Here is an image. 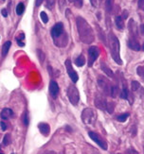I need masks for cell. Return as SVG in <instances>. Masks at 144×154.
I'll use <instances>...</instances> for the list:
<instances>
[{"label":"cell","mask_w":144,"mask_h":154,"mask_svg":"<svg viewBox=\"0 0 144 154\" xmlns=\"http://www.w3.org/2000/svg\"><path fill=\"white\" fill-rule=\"evenodd\" d=\"M76 23H77V29H78L81 41L87 45L93 43L95 41L94 31L90 25L86 22V20L84 19L83 17L78 16L76 19Z\"/></svg>","instance_id":"obj_1"},{"label":"cell","mask_w":144,"mask_h":154,"mask_svg":"<svg viewBox=\"0 0 144 154\" xmlns=\"http://www.w3.org/2000/svg\"><path fill=\"white\" fill-rule=\"evenodd\" d=\"M108 40H109V48H110V52H111L113 60L118 64L121 65L122 61L120 55V42H119L118 37H117L113 32H110L108 35Z\"/></svg>","instance_id":"obj_2"},{"label":"cell","mask_w":144,"mask_h":154,"mask_svg":"<svg viewBox=\"0 0 144 154\" xmlns=\"http://www.w3.org/2000/svg\"><path fill=\"white\" fill-rule=\"evenodd\" d=\"M82 120L86 126H94L97 120V112L91 108H85L82 112Z\"/></svg>","instance_id":"obj_3"},{"label":"cell","mask_w":144,"mask_h":154,"mask_svg":"<svg viewBox=\"0 0 144 154\" xmlns=\"http://www.w3.org/2000/svg\"><path fill=\"white\" fill-rule=\"evenodd\" d=\"M67 97L70 103L73 106H77L80 101V94L79 90L75 85H69L67 88Z\"/></svg>","instance_id":"obj_4"},{"label":"cell","mask_w":144,"mask_h":154,"mask_svg":"<svg viewBox=\"0 0 144 154\" xmlns=\"http://www.w3.org/2000/svg\"><path fill=\"white\" fill-rule=\"evenodd\" d=\"M66 35L65 29H64V24L62 22H59L53 26V28L51 29V37L53 38L54 42H57L58 39L62 36Z\"/></svg>","instance_id":"obj_5"},{"label":"cell","mask_w":144,"mask_h":154,"mask_svg":"<svg viewBox=\"0 0 144 154\" xmlns=\"http://www.w3.org/2000/svg\"><path fill=\"white\" fill-rule=\"evenodd\" d=\"M88 136L90 137L91 140H93V141L96 144H97L101 149H102L104 150H106L108 149V144H107V142L100 134H98V133H96L94 131H89L88 132Z\"/></svg>","instance_id":"obj_6"},{"label":"cell","mask_w":144,"mask_h":154,"mask_svg":"<svg viewBox=\"0 0 144 154\" xmlns=\"http://www.w3.org/2000/svg\"><path fill=\"white\" fill-rule=\"evenodd\" d=\"M100 55V51H99V48L97 46H90L88 49V66L89 67H91V66L94 64L95 61L98 59Z\"/></svg>","instance_id":"obj_7"},{"label":"cell","mask_w":144,"mask_h":154,"mask_svg":"<svg viewBox=\"0 0 144 154\" xmlns=\"http://www.w3.org/2000/svg\"><path fill=\"white\" fill-rule=\"evenodd\" d=\"M65 64H66V72H67L68 76H69V78L71 79V80H72L74 83H76L78 82V79H79V76H78L77 73H76V71L73 69L71 61H70L69 59H67L66 61V63Z\"/></svg>","instance_id":"obj_8"},{"label":"cell","mask_w":144,"mask_h":154,"mask_svg":"<svg viewBox=\"0 0 144 154\" xmlns=\"http://www.w3.org/2000/svg\"><path fill=\"white\" fill-rule=\"evenodd\" d=\"M98 84L105 93L110 94V91H111V88H112L113 85L110 83L109 79H107L106 78L102 77V76H99L98 77Z\"/></svg>","instance_id":"obj_9"},{"label":"cell","mask_w":144,"mask_h":154,"mask_svg":"<svg viewBox=\"0 0 144 154\" xmlns=\"http://www.w3.org/2000/svg\"><path fill=\"white\" fill-rule=\"evenodd\" d=\"M49 91H50V95L53 97V98H56L59 95V85L56 82H54V80H51L50 83V88H49Z\"/></svg>","instance_id":"obj_10"},{"label":"cell","mask_w":144,"mask_h":154,"mask_svg":"<svg viewBox=\"0 0 144 154\" xmlns=\"http://www.w3.org/2000/svg\"><path fill=\"white\" fill-rule=\"evenodd\" d=\"M95 105L97 108L101 109V110H106V105H107V101L105 100V98L104 97H101L100 95H97L95 97Z\"/></svg>","instance_id":"obj_11"},{"label":"cell","mask_w":144,"mask_h":154,"mask_svg":"<svg viewBox=\"0 0 144 154\" xmlns=\"http://www.w3.org/2000/svg\"><path fill=\"white\" fill-rule=\"evenodd\" d=\"M127 45H128V48H129L130 49L134 50V51H139V50L141 49L140 45H139V42L136 40V38H134V37H131V38H130V39L128 40Z\"/></svg>","instance_id":"obj_12"},{"label":"cell","mask_w":144,"mask_h":154,"mask_svg":"<svg viewBox=\"0 0 144 154\" xmlns=\"http://www.w3.org/2000/svg\"><path fill=\"white\" fill-rule=\"evenodd\" d=\"M38 129L40 131V132L42 133L44 136H49L50 132V127L47 123H39L38 124Z\"/></svg>","instance_id":"obj_13"},{"label":"cell","mask_w":144,"mask_h":154,"mask_svg":"<svg viewBox=\"0 0 144 154\" xmlns=\"http://www.w3.org/2000/svg\"><path fill=\"white\" fill-rule=\"evenodd\" d=\"M13 116H14V113H13V112L9 109V108H5L1 111V113H0V116H1L2 119L4 120H8L11 117H13Z\"/></svg>","instance_id":"obj_14"},{"label":"cell","mask_w":144,"mask_h":154,"mask_svg":"<svg viewBox=\"0 0 144 154\" xmlns=\"http://www.w3.org/2000/svg\"><path fill=\"white\" fill-rule=\"evenodd\" d=\"M129 29L130 31H131V35L132 37L134 38H136L138 37V30H136V25L135 24V21L133 19L130 20V22H129Z\"/></svg>","instance_id":"obj_15"},{"label":"cell","mask_w":144,"mask_h":154,"mask_svg":"<svg viewBox=\"0 0 144 154\" xmlns=\"http://www.w3.org/2000/svg\"><path fill=\"white\" fill-rule=\"evenodd\" d=\"M101 70L104 71L105 74H106V76H108V77H110V78H113L114 77V74H113V72H112V70L109 68V66L104 63V62H101Z\"/></svg>","instance_id":"obj_16"},{"label":"cell","mask_w":144,"mask_h":154,"mask_svg":"<svg viewBox=\"0 0 144 154\" xmlns=\"http://www.w3.org/2000/svg\"><path fill=\"white\" fill-rule=\"evenodd\" d=\"M115 22H116V26L118 28V29H124V21H123L122 16H117L115 18Z\"/></svg>","instance_id":"obj_17"},{"label":"cell","mask_w":144,"mask_h":154,"mask_svg":"<svg viewBox=\"0 0 144 154\" xmlns=\"http://www.w3.org/2000/svg\"><path fill=\"white\" fill-rule=\"evenodd\" d=\"M11 41H7L4 43L3 46H2V56H6L8 54V52L11 48Z\"/></svg>","instance_id":"obj_18"},{"label":"cell","mask_w":144,"mask_h":154,"mask_svg":"<svg viewBox=\"0 0 144 154\" xmlns=\"http://www.w3.org/2000/svg\"><path fill=\"white\" fill-rule=\"evenodd\" d=\"M75 63H76L77 66H79V67H82L83 65H85V58L84 55H80L76 60H75Z\"/></svg>","instance_id":"obj_19"},{"label":"cell","mask_w":144,"mask_h":154,"mask_svg":"<svg viewBox=\"0 0 144 154\" xmlns=\"http://www.w3.org/2000/svg\"><path fill=\"white\" fill-rule=\"evenodd\" d=\"M113 4L114 0H105V9L108 13H111L113 10Z\"/></svg>","instance_id":"obj_20"},{"label":"cell","mask_w":144,"mask_h":154,"mask_svg":"<svg viewBox=\"0 0 144 154\" xmlns=\"http://www.w3.org/2000/svg\"><path fill=\"white\" fill-rule=\"evenodd\" d=\"M24 39H25V34L23 32H21L20 34L16 37V42L18 44L19 46H25V43H24Z\"/></svg>","instance_id":"obj_21"},{"label":"cell","mask_w":144,"mask_h":154,"mask_svg":"<svg viewBox=\"0 0 144 154\" xmlns=\"http://www.w3.org/2000/svg\"><path fill=\"white\" fill-rule=\"evenodd\" d=\"M25 11V6L22 2H20L17 6H16V9H15V11H16V14L17 15H22L23 12Z\"/></svg>","instance_id":"obj_22"},{"label":"cell","mask_w":144,"mask_h":154,"mask_svg":"<svg viewBox=\"0 0 144 154\" xmlns=\"http://www.w3.org/2000/svg\"><path fill=\"white\" fill-rule=\"evenodd\" d=\"M129 95H130V94H129L127 87L124 85V86H123V89H122L121 93H120V97L123 98V99H129Z\"/></svg>","instance_id":"obj_23"},{"label":"cell","mask_w":144,"mask_h":154,"mask_svg":"<svg viewBox=\"0 0 144 154\" xmlns=\"http://www.w3.org/2000/svg\"><path fill=\"white\" fill-rule=\"evenodd\" d=\"M128 117H129V113L125 112V113H122V115L118 116V117H117V120H118L119 122H125Z\"/></svg>","instance_id":"obj_24"},{"label":"cell","mask_w":144,"mask_h":154,"mask_svg":"<svg viewBox=\"0 0 144 154\" xmlns=\"http://www.w3.org/2000/svg\"><path fill=\"white\" fill-rule=\"evenodd\" d=\"M136 73H138V75L141 78V79L144 82V65L139 66V67L136 68Z\"/></svg>","instance_id":"obj_25"},{"label":"cell","mask_w":144,"mask_h":154,"mask_svg":"<svg viewBox=\"0 0 144 154\" xmlns=\"http://www.w3.org/2000/svg\"><path fill=\"white\" fill-rule=\"evenodd\" d=\"M120 92H119V88L117 86H115V85H113L112 86V88H111V91H110V95H111V97H116L117 96H118V94H119Z\"/></svg>","instance_id":"obj_26"},{"label":"cell","mask_w":144,"mask_h":154,"mask_svg":"<svg viewBox=\"0 0 144 154\" xmlns=\"http://www.w3.org/2000/svg\"><path fill=\"white\" fill-rule=\"evenodd\" d=\"M46 1V7L49 10H52L54 7V3H55V0H44Z\"/></svg>","instance_id":"obj_27"},{"label":"cell","mask_w":144,"mask_h":154,"mask_svg":"<svg viewBox=\"0 0 144 154\" xmlns=\"http://www.w3.org/2000/svg\"><path fill=\"white\" fill-rule=\"evenodd\" d=\"M11 143V134H6L4 136V139H3V145L5 146H8Z\"/></svg>","instance_id":"obj_28"},{"label":"cell","mask_w":144,"mask_h":154,"mask_svg":"<svg viewBox=\"0 0 144 154\" xmlns=\"http://www.w3.org/2000/svg\"><path fill=\"white\" fill-rule=\"evenodd\" d=\"M131 87H132V90L134 92H136V90H139V87H140V83L139 82H136V80H134V82H132L131 83Z\"/></svg>","instance_id":"obj_29"},{"label":"cell","mask_w":144,"mask_h":154,"mask_svg":"<svg viewBox=\"0 0 144 154\" xmlns=\"http://www.w3.org/2000/svg\"><path fill=\"white\" fill-rule=\"evenodd\" d=\"M40 17H41V19H42V21H43L44 24H46L47 22H49V17H47V14L45 11H41Z\"/></svg>","instance_id":"obj_30"},{"label":"cell","mask_w":144,"mask_h":154,"mask_svg":"<svg viewBox=\"0 0 144 154\" xmlns=\"http://www.w3.org/2000/svg\"><path fill=\"white\" fill-rule=\"evenodd\" d=\"M22 120H23V123L28 126L29 125V115H28V112H25L22 116Z\"/></svg>","instance_id":"obj_31"},{"label":"cell","mask_w":144,"mask_h":154,"mask_svg":"<svg viewBox=\"0 0 144 154\" xmlns=\"http://www.w3.org/2000/svg\"><path fill=\"white\" fill-rule=\"evenodd\" d=\"M106 110L108 111V112H112L113 110H114V104L111 103V102H107V105H106Z\"/></svg>","instance_id":"obj_32"},{"label":"cell","mask_w":144,"mask_h":154,"mask_svg":"<svg viewBox=\"0 0 144 154\" xmlns=\"http://www.w3.org/2000/svg\"><path fill=\"white\" fill-rule=\"evenodd\" d=\"M90 2H91L93 7H95V8H98V7H100V5H101V0H90Z\"/></svg>","instance_id":"obj_33"},{"label":"cell","mask_w":144,"mask_h":154,"mask_svg":"<svg viewBox=\"0 0 144 154\" xmlns=\"http://www.w3.org/2000/svg\"><path fill=\"white\" fill-rule=\"evenodd\" d=\"M38 52V55H39V57H40V61H41V63H43L44 62V58H45V54L44 53L41 51V50H38L37 51Z\"/></svg>","instance_id":"obj_34"},{"label":"cell","mask_w":144,"mask_h":154,"mask_svg":"<svg viewBox=\"0 0 144 154\" xmlns=\"http://www.w3.org/2000/svg\"><path fill=\"white\" fill-rule=\"evenodd\" d=\"M125 154H139V152L136 150H135L134 149H129L126 150Z\"/></svg>","instance_id":"obj_35"},{"label":"cell","mask_w":144,"mask_h":154,"mask_svg":"<svg viewBox=\"0 0 144 154\" xmlns=\"http://www.w3.org/2000/svg\"><path fill=\"white\" fill-rule=\"evenodd\" d=\"M75 6L78 7V8H81L83 6V0H75Z\"/></svg>","instance_id":"obj_36"},{"label":"cell","mask_w":144,"mask_h":154,"mask_svg":"<svg viewBox=\"0 0 144 154\" xmlns=\"http://www.w3.org/2000/svg\"><path fill=\"white\" fill-rule=\"evenodd\" d=\"M0 125H1V129H2V131H6L7 128H8V125H7L4 121L0 122Z\"/></svg>","instance_id":"obj_37"},{"label":"cell","mask_w":144,"mask_h":154,"mask_svg":"<svg viewBox=\"0 0 144 154\" xmlns=\"http://www.w3.org/2000/svg\"><path fill=\"white\" fill-rule=\"evenodd\" d=\"M139 7L142 11H144V0H139Z\"/></svg>","instance_id":"obj_38"},{"label":"cell","mask_w":144,"mask_h":154,"mask_svg":"<svg viewBox=\"0 0 144 154\" xmlns=\"http://www.w3.org/2000/svg\"><path fill=\"white\" fill-rule=\"evenodd\" d=\"M1 14L4 16V17H8V10L7 9H3L1 11Z\"/></svg>","instance_id":"obj_39"},{"label":"cell","mask_w":144,"mask_h":154,"mask_svg":"<svg viewBox=\"0 0 144 154\" xmlns=\"http://www.w3.org/2000/svg\"><path fill=\"white\" fill-rule=\"evenodd\" d=\"M59 5H60V9H61V10H63L64 6L66 5L65 0H59Z\"/></svg>","instance_id":"obj_40"},{"label":"cell","mask_w":144,"mask_h":154,"mask_svg":"<svg viewBox=\"0 0 144 154\" xmlns=\"http://www.w3.org/2000/svg\"><path fill=\"white\" fill-rule=\"evenodd\" d=\"M42 2H44V0H36V3H35V6L36 7H39L41 4H42Z\"/></svg>","instance_id":"obj_41"},{"label":"cell","mask_w":144,"mask_h":154,"mask_svg":"<svg viewBox=\"0 0 144 154\" xmlns=\"http://www.w3.org/2000/svg\"><path fill=\"white\" fill-rule=\"evenodd\" d=\"M140 31H141V33H144V24H142L140 26Z\"/></svg>","instance_id":"obj_42"},{"label":"cell","mask_w":144,"mask_h":154,"mask_svg":"<svg viewBox=\"0 0 144 154\" xmlns=\"http://www.w3.org/2000/svg\"><path fill=\"white\" fill-rule=\"evenodd\" d=\"M141 49H142V50L144 51V44H143V45H142V48H141Z\"/></svg>","instance_id":"obj_43"},{"label":"cell","mask_w":144,"mask_h":154,"mask_svg":"<svg viewBox=\"0 0 144 154\" xmlns=\"http://www.w3.org/2000/svg\"><path fill=\"white\" fill-rule=\"evenodd\" d=\"M2 1H6V0H2Z\"/></svg>","instance_id":"obj_44"},{"label":"cell","mask_w":144,"mask_h":154,"mask_svg":"<svg viewBox=\"0 0 144 154\" xmlns=\"http://www.w3.org/2000/svg\"><path fill=\"white\" fill-rule=\"evenodd\" d=\"M0 154H2V153H0Z\"/></svg>","instance_id":"obj_45"}]
</instances>
